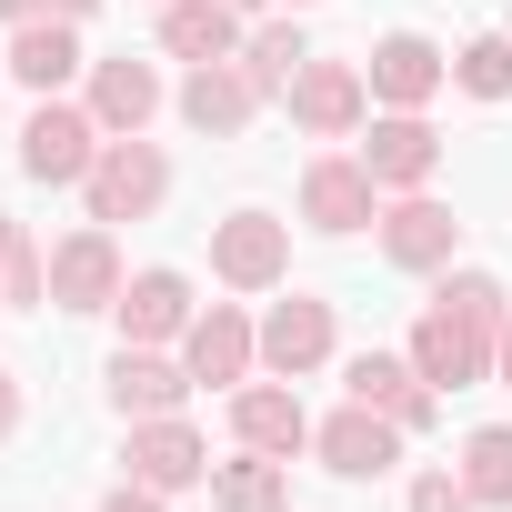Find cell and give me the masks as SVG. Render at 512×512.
Wrapping results in <instances>:
<instances>
[{"instance_id":"6da1fadb","label":"cell","mask_w":512,"mask_h":512,"mask_svg":"<svg viewBox=\"0 0 512 512\" xmlns=\"http://www.w3.org/2000/svg\"><path fill=\"white\" fill-rule=\"evenodd\" d=\"M502 322H512V312H502V282H492V272H452V282H442V302H432V312H422V332H412V372H422L432 392H442V382H452V392H462V382H482V362H492Z\"/></svg>"},{"instance_id":"7a4b0ae2","label":"cell","mask_w":512,"mask_h":512,"mask_svg":"<svg viewBox=\"0 0 512 512\" xmlns=\"http://www.w3.org/2000/svg\"><path fill=\"white\" fill-rule=\"evenodd\" d=\"M91 221H141V211H161V191H171V161L151 151V141H101V161H91Z\"/></svg>"},{"instance_id":"3957f363","label":"cell","mask_w":512,"mask_h":512,"mask_svg":"<svg viewBox=\"0 0 512 512\" xmlns=\"http://www.w3.org/2000/svg\"><path fill=\"white\" fill-rule=\"evenodd\" d=\"M282 262H292V231H282L272 211H231V221H211V272H221L231 292H272Z\"/></svg>"},{"instance_id":"277c9868","label":"cell","mask_w":512,"mask_h":512,"mask_svg":"<svg viewBox=\"0 0 512 512\" xmlns=\"http://www.w3.org/2000/svg\"><path fill=\"white\" fill-rule=\"evenodd\" d=\"M91 161H101V121L71 111V101H41L31 131H21V171L31 181H91Z\"/></svg>"},{"instance_id":"5b68a950","label":"cell","mask_w":512,"mask_h":512,"mask_svg":"<svg viewBox=\"0 0 512 512\" xmlns=\"http://www.w3.org/2000/svg\"><path fill=\"white\" fill-rule=\"evenodd\" d=\"M442 71H452V61H442L422 31H392V41H372V71H362V81H372V101H392V111H422V101L442 91Z\"/></svg>"},{"instance_id":"8992f818","label":"cell","mask_w":512,"mask_h":512,"mask_svg":"<svg viewBox=\"0 0 512 512\" xmlns=\"http://www.w3.org/2000/svg\"><path fill=\"white\" fill-rule=\"evenodd\" d=\"M131 482H151V492H191V482H211V452H201V432L191 422H141L131 432Z\"/></svg>"},{"instance_id":"52a82bcc","label":"cell","mask_w":512,"mask_h":512,"mask_svg":"<svg viewBox=\"0 0 512 512\" xmlns=\"http://www.w3.org/2000/svg\"><path fill=\"white\" fill-rule=\"evenodd\" d=\"M362 91H372V81H362L352 61H302V71H292V121L332 141V131L362 121Z\"/></svg>"},{"instance_id":"ba28073f","label":"cell","mask_w":512,"mask_h":512,"mask_svg":"<svg viewBox=\"0 0 512 512\" xmlns=\"http://www.w3.org/2000/svg\"><path fill=\"white\" fill-rule=\"evenodd\" d=\"M392 452H402V422H392V412H362V402H352V412H332V422H322V462H332L342 482L392 472Z\"/></svg>"},{"instance_id":"9c48e42d","label":"cell","mask_w":512,"mask_h":512,"mask_svg":"<svg viewBox=\"0 0 512 512\" xmlns=\"http://www.w3.org/2000/svg\"><path fill=\"white\" fill-rule=\"evenodd\" d=\"M51 302H61V312H101V302H121L111 231H81V241H61V251H51Z\"/></svg>"},{"instance_id":"30bf717a","label":"cell","mask_w":512,"mask_h":512,"mask_svg":"<svg viewBox=\"0 0 512 512\" xmlns=\"http://www.w3.org/2000/svg\"><path fill=\"white\" fill-rule=\"evenodd\" d=\"M251 352H262V332H251L241 312H201V322L181 332V362H191V382H231V392H241Z\"/></svg>"},{"instance_id":"8fae6325","label":"cell","mask_w":512,"mask_h":512,"mask_svg":"<svg viewBox=\"0 0 512 512\" xmlns=\"http://www.w3.org/2000/svg\"><path fill=\"white\" fill-rule=\"evenodd\" d=\"M151 111H161V71H151V61H101V71H91V121H101V131L141 141Z\"/></svg>"},{"instance_id":"7c38bea8","label":"cell","mask_w":512,"mask_h":512,"mask_svg":"<svg viewBox=\"0 0 512 512\" xmlns=\"http://www.w3.org/2000/svg\"><path fill=\"white\" fill-rule=\"evenodd\" d=\"M302 221L312 231H362L372 221V171L362 161H312L302 171Z\"/></svg>"},{"instance_id":"4fadbf2b","label":"cell","mask_w":512,"mask_h":512,"mask_svg":"<svg viewBox=\"0 0 512 512\" xmlns=\"http://www.w3.org/2000/svg\"><path fill=\"white\" fill-rule=\"evenodd\" d=\"M352 402H362V412H392L402 432L432 422V382H422L412 362H392V352H362V362H352Z\"/></svg>"},{"instance_id":"5bb4252c","label":"cell","mask_w":512,"mask_h":512,"mask_svg":"<svg viewBox=\"0 0 512 512\" xmlns=\"http://www.w3.org/2000/svg\"><path fill=\"white\" fill-rule=\"evenodd\" d=\"M121 332H131V342L191 332V282H181V272H131V282H121Z\"/></svg>"},{"instance_id":"9a60e30c","label":"cell","mask_w":512,"mask_h":512,"mask_svg":"<svg viewBox=\"0 0 512 512\" xmlns=\"http://www.w3.org/2000/svg\"><path fill=\"white\" fill-rule=\"evenodd\" d=\"M251 101H262V91H251V71H231V61H201V71L181 81V121H191V131H241Z\"/></svg>"},{"instance_id":"2e32d148","label":"cell","mask_w":512,"mask_h":512,"mask_svg":"<svg viewBox=\"0 0 512 512\" xmlns=\"http://www.w3.org/2000/svg\"><path fill=\"white\" fill-rule=\"evenodd\" d=\"M432 161H442V141H432L412 111L372 121V141H362V171H372V181H402V191H412V181H432Z\"/></svg>"},{"instance_id":"e0dca14e","label":"cell","mask_w":512,"mask_h":512,"mask_svg":"<svg viewBox=\"0 0 512 512\" xmlns=\"http://www.w3.org/2000/svg\"><path fill=\"white\" fill-rule=\"evenodd\" d=\"M322 352H332V302H302V292H292V302L262 322V362H272V372H312Z\"/></svg>"},{"instance_id":"ac0fdd59","label":"cell","mask_w":512,"mask_h":512,"mask_svg":"<svg viewBox=\"0 0 512 512\" xmlns=\"http://www.w3.org/2000/svg\"><path fill=\"white\" fill-rule=\"evenodd\" d=\"M181 392H191V362H161V352H121V362H111V402L141 412V422L181 412Z\"/></svg>"},{"instance_id":"d6986e66","label":"cell","mask_w":512,"mask_h":512,"mask_svg":"<svg viewBox=\"0 0 512 512\" xmlns=\"http://www.w3.org/2000/svg\"><path fill=\"white\" fill-rule=\"evenodd\" d=\"M231 422H241L251 452H302V432H312L302 402H292L282 382H241V392H231Z\"/></svg>"},{"instance_id":"ffe728a7","label":"cell","mask_w":512,"mask_h":512,"mask_svg":"<svg viewBox=\"0 0 512 512\" xmlns=\"http://www.w3.org/2000/svg\"><path fill=\"white\" fill-rule=\"evenodd\" d=\"M452 231H462V221H452L442 201H402V211L382 221V251H392L402 272H432V262H452Z\"/></svg>"},{"instance_id":"44dd1931","label":"cell","mask_w":512,"mask_h":512,"mask_svg":"<svg viewBox=\"0 0 512 512\" xmlns=\"http://www.w3.org/2000/svg\"><path fill=\"white\" fill-rule=\"evenodd\" d=\"M231 41H241L231 0H171V11H161V51H181V61H221Z\"/></svg>"},{"instance_id":"7402d4cb","label":"cell","mask_w":512,"mask_h":512,"mask_svg":"<svg viewBox=\"0 0 512 512\" xmlns=\"http://www.w3.org/2000/svg\"><path fill=\"white\" fill-rule=\"evenodd\" d=\"M211 502H221V512H292V482H282L272 452H241V462L211 472Z\"/></svg>"},{"instance_id":"603a6c76","label":"cell","mask_w":512,"mask_h":512,"mask_svg":"<svg viewBox=\"0 0 512 512\" xmlns=\"http://www.w3.org/2000/svg\"><path fill=\"white\" fill-rule=\"evenodd\" d=\"M11 71H21L31 91H61V81L81 71V51H71V21H21V31H11Z\"/></svg>"},{"instance_id":"cb8c5ba5","label":"cell","mask_w":512,"mask_h":512,"mask_svg":"<svg viewBox=\"0 0 512 512\" xmlns=\"http://www.w3.org/2000/svg\"><path fill=\"white\" fill-rule=\"evenodd\" d=\"M462 492H472V502H512V432H502V422L462 442Z\"/></svg>"},{"instance_id":"d4e9b609","label":"cell","mask_w":512,"mask_h":512,"mask_svg":"<svg viewBox=\"0 0 512 512\" xmlns=\"http://www.w3.org/2000/svg\"><path fill=\"white\" fill-rule=\"evenodd\" d=\"M312 51H302V31H251V51H241V71H251V91H292V71H302Z\"/></svg>"},{"instance_id":"484cf974","label":"cell","mask_w":512,"mask_h":512,"mask_svg":"<svg viewBox=\"0 0 512 512\" xmlns=\"http://www.w3.org/2000/svg\"><path fill=\"white\" fill-rule=\"evenodd\" d=\"M452 81H462L472 101H512V31H502V41H472V51L452 61Z\"/></svg>"},{"instance_id":"4316f807","label":"cell","mask_w":512,"mask_h":512,"mask_svg":"<svg viewBox=\"0 0 512 512\" xmlns=\"http://www.w3.org/2000/svg\"><path fill=\"white\" fill-rule=\"evenodd\" d=\"M412 512H472L462 472H422V482H412Z\"/></svg>"},{"instance_id":"83f0119b","label":"cell","mask_w":512,"mask_h":512,"mask_svg":"<svg viewBox=\"0 0 512 512\" xmlns=\"http://www.w3.org/2000/svg\"><path fill=\"white\" fill-rule=\"evenodd\" d=\"M81 11H101V0H0V21H81Z\"/></svg>"},{"instance_id":"f1b7e54d","label":"cell","mask_w":512,"mask_h":512,"mask_svg":"<svg viewBox=\"0 0 512 512\" xmlns=\"http://www.w3.org/2000/svg\"><path fill=\"white\" fill-rule=\"evenodd\" d=\"M101 512H161V492H151V482H131V492H111Z\"/></svg>"},{"instance_id":"f546056e","label":"cell","mask_w":512,"mask_h":512,"mask_svg":"<svg viewBox=\"0 0 512 512\" xmlns=\"http://www.w3.org/2000/svg\"><path fill=\"white\" fill-rule=\"evenodd\" d=\"M21 422V392H11V372H0V432H11Z\"/></svg>"},{"instance_id":"4dcf8cb0","label":"cell","mask_w":512,"mask_h":512,"mask_svg":"<svg viewBox=\"0 0 512 512\" xmlns=\"http://www.w3.org/2000/svg\"><path fill=\"white\" fill-rule=\"evenodd\" d=\"M0 302H11V221H0Z\"/></svg>"},{"instance_id":"1f68e13d","label":"cell","mask_w":512,"mask_h":512,"mask_svg":"<svg viewBox=\"0 0 512 512\" xmlns=\"http://www.w3.org/2000/svg\"><path fill=\"white\" fill-rule=\"evenodd\" d=\"M492 362H502V382H512V322H502V342H492Z\"/></svg>"},{"instance_id":"d6a6232c","label":"cell","mask_w":512,"mask_h":512,"mask_svg":"<svg viewBox=\"0 0 512 512\" xmlns=\"http://www.w3.org/2000/svg\"><path fill=\"white\" fill-rule=\"evenodd\" d=\"M231 11H241V0H231Z\"/></svg>"}]
</instances>
